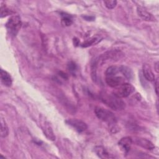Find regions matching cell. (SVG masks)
Returning <instances> with one entry per match:
<instances>
[{
    "label": "cell",
    "instance_id": "10",
    "mask_svg": "<svg viewBox=\"0 0 159 159\" xmlns=\"http://www.w3.org/2000/svg\"><path fill=\"white\" fill-rule=\"evenodd\" d=\"M94 152L96 155L101 158H114L111 156L110 154L107 152L106 149L102 146H96L94 147Z\"/></svg>",
    "mask_w": 159,
    "mask_h": 159
},
{
    "label": "cell",
    "instance_id": "24",
    "mask_svg": "<svg viewBox=\"0 0 159 159\" xmlns=\"http://www.w3.org/2000/svg\"><path fill=\"white\" fill-rule=\"evenodd\" d=\"M0 158H5V157H2L1 155H0Z\"/></svg>",
    "mask_w": 159,
    "mask_h": 159
},
{
    "label": "cell",
    "instance_id": "8",
    "mask_svg": "<svg viewBox=\"0 0 159 159\" xmlns=\"http://www.w3.org/2000/svg\"><path fill=\"white\" fill-rule=\"evenodd\" d=\"M137 12L139 15L143 20L146 21H154L155 18L147 10L142 6H138L137 8Z\"/></svg>",
    "mask_w": 159,
    "mask_h": 159
},
{
    "label": "cell",
    "instance_id": "17",
    "mask_svg": "<svg viewBox=\"0 0 159 159\" xmlns=\"http://www.w3.org/2000/svg\"><path fill=\"white\" fill-rule=\"evenodd\" d=\"M98 61L97 58H95L93 60L91 65V78L93 81H96V71L98 68Z\"/></svg>",
    "mask_w": 159,
    "mask_h": 159
},
{
    "label": "cell",
    "instance_id": "11",
    "mask_svg": "<svg viewBox=\"0 0 159 159\" xmlns=\"http://www.w3.org/2000/svg\"><path fill=\"white\" fill-rule=\"evenodd\" d=\"M142 71H143V74L145 78L147 81H155V76H154L151 68H150V66L148 65L145 64L143 65Z\"/></svg>",
    "mask_w": 159,
    "mask_h": 159
},
{
    "label": "cell",
    "instance_id": "15",
    "mask_svg": "<svg viewBox=\"0 0 159 159\" xmlns=\"http://www.w3.org/2000/svg\"><path fill=\"white\" fill-rule=\"evenodd\" d=\"M8 134H9V129L6 124V122L4 120V119L1 117V137H6L8 135Z\"/></svg>",
    "mask_w": 159,
    "mask_h": 159
},
{
    "label": "cell",
    "instance_id": "2",
    "mask_svg": "<svg viewBox=\"0 0 159 159\" xmlns=\"http://www.w3.org/2000/svg\"><path fill=\"white\" fill-rule=\"evenodd\" d=\"M94 112L99 119L107 122L108 124L114 125L116 122L115 116L109 110L101 107H96L94 109Z\"/></svg>",
    "mask_w": 159,
    "mask_h": 159
},
{
    "label": "cell",
    "instance_id": "1",
    "mask_svg": "<svg viewBox=\"0 0 159 159\" xmlns=\"http://www.w3.org/2000/svg\"><path fill=\"white\" fill-rule=\"evenodd\" d=\"M100 99L104 104L115 111L123 110L125 107V102L120 98L116 96L113 94L103 93L101 95Z\"/></svg>",
    "mask_w": 159,
    "mask_h": 159
},
{
    "label": "cell",
    "instance_id": "9",
    "mask_svg": "<svg viewBox=\"0 0 159 159\" xmlns=\"http://www.w3.org/2000/svg\"><path fill=\"white\" fill-rule=\"evenodd\" d=\"M135 142L137 145H139L140 147L147 150H152L155 148L153 143L151 141L145 139L137 138L135 140Z\"/></svg>",
    "mask_w": 159,
    "mask_h": 159
},
{
    "label": "cell",
    "instance_id": "22",
    "mask_svg": "<svg viewBox=\"0 0 159 159\" xmlns=\"http://www.w3.org/2000/svg\"><path fill=\"white\" fill-rule=\"evenodd\" d=\"M68 69L71 73H74L77 70V66L73 61H70L68 64Z\"/></svg>",
    "mask_w": 159,
    "mask_h": 159
},
{
    "label": "cell",
    "instance_id": "13",
    "mask_svg": "<svg viewBox=\"0 0 159 159\" xmlns=\"http://www.w3.org/2000/svg\"><path fill=\"white\" fill-rule=\"evenodd\" d=\"M43 131L44 133V135L46 136V137L50 140H55V136L54 135L53 131L52 129V127L47 124H45L43 127Z\"/></svg>",
    "mask_w": 159,
    "mask_h": 159
},
{
    "label": "cell",
    "instance_id": "12",
    "mask_svg": "<svg viewBox=\"0 0 159 159\" xmlns=\"http://www.w3.org/2000/svg\"><path fill=\"white\" fill-rule=\"evenodd\" d=\"M1 80L4 85L7 87H10L12 84V80L11 75L2 69L1 70Z\"/></svg>",
    "mask_w": 159,
    "mask_h": 159
},
{
    "label": "cell",
    "instance_id": "4",
    "mask_svg": "<svg viewBox=\"0 0 159 159\" xmlns=\"http://www.w3.org/2000/svg\"><path fill=\"white\" fill-rule=\"evenodd\" d=\"M115 88L112 94L119 98H126L135 91V88L132 84L127 83H124Z\"/></svg>",
    "mask_w": 159,
    "mask_h": 159
},
{
    "label": "cell",
    "instance_id": "19",
    "mask_svg": "<svg viewBox=\"0 0 159 159\" xmlns=\"http://www.w3.org/2000/svg\"><path fill=\"white\" fill-rule=\"evenodd\" d=\"M12 14V12L5 5H1V17L2 18L9 14Z\"/></svg>",
    "mask_w": 159,
    "mask_h": 159
},
{
    "label": "cell",
    "instance_id": "14",
    "mask_svg": "<svg viewBox=\"0 0 159 159\" xmlns=\"http://www.w3.org/2000/svg\"><path fill=\"white\" fill-rule=\"evenodd\" d=\"M119 71L124 76L125 78L127 80H130L133 76L132 70L127 66H119Z\"/></svg>",
    "mask_w": 159,
    "mask_h": 159
},
{
    "label": "cell",
    "instance_id": "20",
    "mask_svg": "<svg viewBox=\"0 0 159 159\" xmlns=\"http://www.w3.org/2000/svg\"><path fill=\"white\" fill-rule=\"evenodd\" d=\"M98 41H99L98 39H97V38H93V39H91L88 40L86 42H83L82 43L81 46L83 47H89V46H90L91 45L97 43L98 42Z\"/></svg>",
    "mask_w": 159,
    "mask_h": 159
},
{
    "label": "cell",
    "instance_id": "3",
    "mask_svg": "<svg viewBox=\"0 0 159 159\" xmlns=\"http://www.w3.org/2000/svg\"><path fill=\"white\" fill-rule=\"evenodd\" d=\"M22 25L20 18L19 16H11L6 24V27L10 35L16 36Z\"/></svg>",
    "mask_w": 159,
    "mask_h": 159
},
{
    "label": "cell",
    "instance_id": "5",
    "mask_svg": "<svg viewBox=\"0 0 159 159\" xmlns=\"http://www.w3.org/2000/svg\"><path fill=\"white\" fill-rule=\"evenodd\" d=\"M66 122L73 127L77 132L81 133L84 132L87 129V125L86 123L83 122L81 120L76 119H70L66 121Z\"/></svg>",
    "mask_w": 159,
    "mask_h": 159
},
{
    "label": "cell",
    "instance_id": "23",
    "mask_svg": "<svg viewBox=\"0 0 159 159\" xmlns=\"http://www.w3.org/2000/svg\"><path fill=\"white\" fill-rule=\"evenodd\" d=\"M154 86H155V92L157 95H158V79L157 78L156 80H155L154 81Z\"/></svg>",
    "mask_w": 159,
    "mask_h": 159
},
{
    "label": "cell",
    "instance_id": "7",
    "mask_svg": "<svg viewBox=\"0 0 159 159\" xmlns=\"http://www.w3.org/2000/svg\"><path fill=\"white\" fill-rule=\"evenodd\" d=\"M132 143V139L130 137H123L118 142L119 146L120 147L121 150L125 153H127L129 152Z\"/></svg>",
    "mask_w": 159,
    "mask_h": 159
},
{
    "label": "cell",
    "instance_id": "16",
    "mask_svg": "<svg viewBox=\"0 0 159 159\" xmlns=\"http://www.w3.org/2000/svg\"><path fill=\"white\" fill-rule=\"evenodd\" d=\"M61 24L65 26L70 25L72 22V17L70 15L66 13H61Z\"/></svg>",
    "mask_w": 159,
    "mask_h": 159
},
{
    "label": "cell",
    "instance_id": "21",
    "mask_svg": "<svg viewBox=\"0 0 159 159\" xmlns=\"http://www.w3.org/2000/svg\"><path fill=\"white\" fill-rule=\"evenodd\" d=\"M104 3L107 8L109 9H112L116 6L117 1L116 0H107V1H104Z\"/></svg>",
    "mask_w": 159,
    "mask_h": 159
},
{
    "label": "cell",
    "instance_id": "6",
    "mask_svg": "<svg viewBox=\"0 0 159 159\" xmlns=\"http://www.w3.org/2000/svg\"><path fill=\"white\" fill-rule=\"evenodd\" d=\"M106 82L108 86L114 88L125 83L124 78L120 76H117V75L111 76H106Z\"/></svg>",
    "mask_w": 159,
    "mask_h": 159
},
{
    "label": "cell",
    "instance_id": "18",
    "mask_svg": "<svg viewBox=\"0 0 159 159\" xmlns=\"http://www.w3.org/2000/svg\"><path fill=\"white\" fill-rule=\"evenodd\" d=\"M120 72L119 71V66H111L108 67L105 72L106 76H111L117 75V74Z\"/></svg>",
    "mask_w": 159,
    "mask_h": 159
}]
</instances>
